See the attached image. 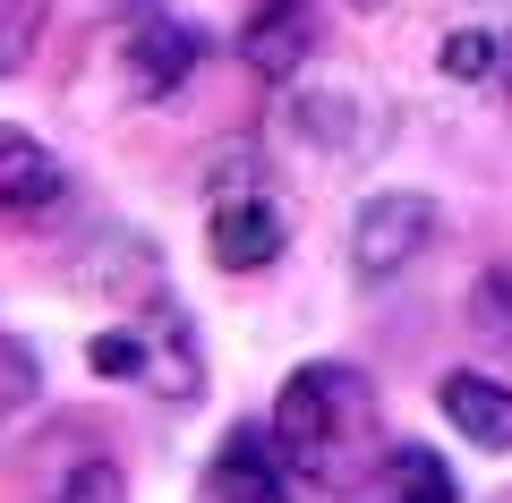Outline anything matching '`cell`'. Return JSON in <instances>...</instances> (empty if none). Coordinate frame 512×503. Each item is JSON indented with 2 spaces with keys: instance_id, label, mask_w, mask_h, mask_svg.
<instances>
[{
  "instance_id": "obj_7",
  "label": "cell",
  "mask_w": 512,
  "mask_h": 503,
  "mask_svg": "<svg viewBox=\"0 0 512 503\" xmlns=\"http://www.w3.org/2000/svg\"><path fill=\"white\" fill-rule=\"evenodd\" d=\"M308 52H316L308 0H256V18L239 26V60H248L256 77H274V86H291Z\"/></svg>"
},
{
  "instance_id": "obj_17",
  "label": "cell",
  "mask_w": 512,
  "mask_h": 503,
  "mask_svg": "<svg viewBox=\"0 0 512 503\" xmlns=\"http://www.w3.org/2000/svg\"><path fill=\"white\" fill-rule=\"evenodd\" d=\"M495 77H504V94H512V35H504V60H495Z\"/></svg>"
},
{
  "instance_id": "obj_6",
  "label": "cell",
  "mask_w": 512,
  "mask_h": 503,
  "mask_svg": "<svg viewBox=\"0 0 512 503\" xmlns=\"http://www.w3.org/2000/svg\"><path fill=\"white\" fill-rule=\"evenodd\" d=\"M60 197H69V180H60L52 145H35L26 128H0V231L43 222Z\"/></svg>"
},
{
  "instance_id": "obj_8",
  "label": "cell",
  "mask_w": 512,
  "mask_h": 503,
  "mask_svg": "<svg viewBox=\"0 0 512 503\" xmlns=\"http://www.w3.org/2000/svg\"><path fill=\"white\" fill-rule=\"evenodd\" d=\"M205 60V35L180 18H146L137 35H128V86L146 94V103H163V94L188 86V69Z\"/></svg>"
},
{
  "instance_id": "obj_10",
  "label": "cell",
  "mask_w": 512,
  "mask_h": 503,
  "mask_svg": "<svg viewBox=\"0 0 512 503\" xmlns=\"http://www.w3.org/2000/svg\"><path fill=\"white\" fill-rule=\"evenodd\" d=\"M367 503H461V478L427 444H393L384 469L367 478Z\"/></svg>"
},
{
  "instance_id": "obj_19",
  "label": "cell",
  "mask_w": 512,
  "mask_h": 503,
  "mask_svg": "<svg viewBox=\"0 0 512 503\" xmlns=\"http://www.w3.org/2000/svg\"><path fill=\"white\" fill-rule=\"evenodd\" d=\"M504 9H512V0H504Z\"/></svg>"
},
{
  "instance_id": "obj_9",
  "label": "cell",
  "mask_w": 512,
  "mask_h": 503,
  "mask_svg": "<svg viewBox=\"0 0 512 503\" xmlns=\"http://www.w3.org/2000/svg\"><path fill=\"white\" fill-rule=\"evenodd\" d=\"M444 418H453L470 444H487V452H512V384H495V376H444Z\"/></svg>"
},
{
  "instance_id": "obj_16",
  "label": "cell",
  "mask_w": 512,
  "mask_h": 503,
  "mask_svg": "<svg viewBox=\"0 0 512 503\" xmlns=\"http://www.w3.org/2000/svg\"><path fill=\"white\" fill-rule=\"evenodd\" d=\"M504 60V35H453L444 43V77H487Z\"/></svg>"
},
{
  "instance_id": "obj_4",
  "label": "cell",
  "mask_w": 512,
  "mask_h": 503,
  "mask_svg": "<svg viewBox=\"0 0 512 503\" xmlns=\"http://www.w3.org/2000/svg\"><path fill=\"white\" fill-rule=\"evenodd\" d=\"M282 239H291V222H282V205L265 197V188H222L214 197V222H205V248H214L222 273H256V265H274Z\"/></svg>"
},
{
  "instance_id": "obj_20",
  "label": "cell",
  "mask_w": 512,
  "mask_h": 503,
  "mask_svg": "<svg viewBox=\"0 0 512 503\" xmlns=\"http://www.w3.org/2000/svg\"><path fill=\"white\" fill-rule=\"evenodd\" d=\"M504 503H512V495H504Z\"/></svg>"
},
{
  "instance_id": "obj_12",
  "label": "cell",
  "mask_w": 512,
  "mask_h": 503,
  "mask_svg": "<svg viewBox=\"0 0 512 503\" xmlns=\"http://www.w3.org/2000/svg\"><path fill=\"white\" fill-rule=\"evenodd\" d=\"M52 503H128V478H120V461H111V452H86V461L60 469Z\"/></svg>"
},
{
  "instance_id": "obj_14",
  "label": "cell",
  "mask_w": 512,
  "mask_h": 503,
  "mask_svg": "<svg viewBox=\"0 0 512 503\" xmlns=\"http://www.w3.org/2000/svg\"><path fill=\"white\" fill-rule=\"evenodd\" d=\"M35 35H43V0H0V77L26 69Z\"/></svg>"
},
{
  "instance_id": "obj_1",
  "label": "cell",
  "mask_w": 512,
  "mask_h": 503,
  "mask_svg": "<svg viewBox=\"0 0 512 503\" xmlns=\"http://www.w3.org/2000/svg\"><path fill=\"white\" fill-rule=\"evenodd\" d=\"M274 452L291 461L299 486L316 495H359L367 478L384 469V435H376V384L342 359H316L282 384L274 401Z\"/></svg>"
},
{
  "instance_id": "obj_15",
  "label": "cell",
  "mask_w": 512,
  "mask_h": 503,
  "mask_svg": "<svg viewBox=\"0 0 512 503\" xmlns=\"http://www.w3.org/2000/svg\"><path fill=\"white\" fill-rule=\"evenodd\" d=\"M35 350H18V342H0V418L9 410H26V401H35Z\"/></svg>"
},
{
  "instance_id": "obj_2",
  "label": "cell",
  "mask_w": 512,
  "mask_h": 503,
  "mask_svg": "<svg viewBox=\"0 0 512 503\" xmlns=\"http://www.w3.org/2000/svg\"><path fill=\"white\" fill-rule=\"evenodd\" d=\"M282 120H291V137L308 145L316 162H359L384 145V111L367 103L359 86H299L291 103H282Z\"/></svg>"
},
{
  "instance_id": "obj_3",
  "label": "cell",
  "mask_w": 512,
  "mask_h": 503,
  "mask_svg": "<svg viewBox=\"0 0 512 503\" xmlns=\"http://www.w3.org/2000/svg\"><path fill=\"white\" fill-rule=\"evenodd\" d=\"M427 239H436V205L410 197V188H393V197L359 205V222H350V265H359V282H393Z\"/></svg>"
},
{
  "instance_id": "obj_5",
  "label": "cell",
  "mask_w": 512,
  "mask_h": 503,
  "mask_svg": "<svg viewBox=\"0 0 512 503\" xmlns=\"http://www.w3.org/2000/svg\"><path fill=\"white\" fill-rule=\"evenodd\" d=\"M205 495L214 503H291L299 478L291 461L274 452V427H231L214 444V461H205Z\"/></svg>"
},
{
  "instance_id": "obj_13",
  "label": "cell",
  "mask_w": 512,
  "mask_h": 503,
  "mask_svg": "<svg viewBox=\"0 0 512 503\" xmlns=\"http://www.w3.org/2000/svg\"><path fill=\"white\" fill-rule=\"evenodd\" d=\"M146 359H154L146 333H94L86 342V367L94 376H120V384H146Z\"/></svg>"
},
{
  "instance_id": "obj_18",
  "label": "cell",
  "mask_w": 512,
  "mask_h": 503,
  "mask_svg": "<svg viewBox=\"0 0 512 503\" xmlns=\"http://www.w3.org/2000/svg\"><path fill=\"white\" fill-rule=\"evenodd\" d=\"M350 9H384V0H350Z\"/></svg>"
},
{
  "instance_id": "obj_11",
  "label": "cell",
  "mask_w": 512,
  "mask_h": 503,
  "mask_svg": "<svg viewBox=\"0 0 512 503\" xmlns=\"http://www.w3.org/2000/svg\"><path fill=\"white\" fill-rule=\"evenodd\" d=\"M470 333L487 350H512V265H487L470 282Z\"/></svg>"
}]
</instances>
